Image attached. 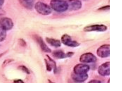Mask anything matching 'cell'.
<instances>
[{"instance_id": "19", "label": "cell", "mask_w": 122, "mask_h": 91, "mask_svg": "<svg viewBox=\"0 0 122 91\" xmlns=\"http://www.w3.org/2000/svg\"><path fill=\"white\" fill-rule=\"evenodd\" d=\"M18 68L27 74H30V70L25 65L19 66L18 67Z\"/></svg>"}, {"instance_id": "25", "label": "cell", "mask_w": 122, "mask_h": 91, "mask_svg": "<svg viewBox=\"0 0 122 91\" xmlns=\"http://www.w3.org/2000/svg\"><path fill=\"white\" fill-rule=\"evenodd\" d=\"M15 83H24V82L21 79H17L14 80L13 82Z\"/></svg>"}, {"instance_id": "24", "label": "cell", "mask_w": 122, "mask_h": 91, "mask_svg": "<svg viewBox=\"0 0 122 91\" xmlns=\"http://www.w3.org/2000/svg\"><path fill=\"white\" fill-rule=\"evenodd\" d=\"M13 61L12 59H7L5 60L3 64L2 65L3 66H4L6 65L7 63H10V62Z\"/></svg>"}, {"instance_id": "27", "label": "cell", "mask_w": 122, "mask_h": 91, "mask_svg": "<svg viewBox=\"0 0 122 91\" xmlns=\"http://www.w3.org/2000/svg\"><path fill=\"white\" fill-rule=\"evenodd\" d=\"M48 81L50 83H53V82H52L50 80H48Z\"/></svg>"}, {"instance_id": "3", "label": "cell", "mask_w": 122, "mask_h": 91, "mask_svg": "<svg viewBox=\"0 0 122 91\" xmlns=\"http://www.w3.org/2000/svg\"><path fill=\"white\" fill-rule=\"evenodd\" d=\"M62 43L64 45L70 47H75L79 46L80 44L77 41L72 40L71 37L67 34L63 35L61 37Z\"/></svg>"}, {"instance_id": "4", "label": "cell", "mask_w": 122, "mask_h": 91, "mask_svg": "<svg viewBox=\"0 0 122 91\" xmlns=\"http://www.w3.org/2000/svg\"><path fill=\"white\" fill-rule=\"evenodd\" d=\"M96 57L91 53H86L82 54L80 57L79 60L82 63H92L96 61Z\"/></svg>"}, {"instance_id": "12", "label": "cell", "mask_w": 122, "mask_h": 91, "mask_svg": "<svg viewBox=\"0 0 122 91\" xmlns=\"http://www.w3.org/2000/svg\"><path fill=\"white\" fill-rule=\"evenodd\" d=\"M71 77L75 82H82L86 80L88 78V75L87 73L82 74H76L73 73L71 75Z\"/></svg>"}, {"instance_id": "18", "label": "cell", "mask_w": 122, "mask_h": 91, "mask_svg": "<svg viewBox=\"0 0 122 91\" xmlns=\"http://www.w3.org/2000/svg\"><path fill=\"white\" fill-rule=\"evenodd\" d=\"M44 60L46 70L49 71H51L52 69V67L50 62L48 61L46 59H45Z\"/></svg>"}, {"instance_id": "9", "label": "cell", "mask_w": 122, "mask_h": 91, "mask_svg": "<svg viewBox=\"0 0 122 91\" xmlns=\"http://www.w3.org/2000/svg\"><path fill=\"white\" fill-rule=\"evenodd\" d=\"M98 73L101 75L105 76L110 75V62H106L101 65L98 69Z\"/></svg>"}, {"instance_id": "16", "label": "cell", "mask_w": 122, "mask_h": 91, "mask_svg": "<svg viewBox=\"0 0 122 91\" xmlns=\"http://www.w3.org/2000/svg\"><path fill=\"white\" fill-rule=\"evenodd\" d=\"M46 56L49 59V61L51 63V64L53 68V72L55 74L56 73L57 71V68L56 62L48 55L46 54Z\"/></svg>"}, {"instance_id": "14", "label": "cell", "mask_w": 122, "mask_h": 91, "mask_svg": "<svg viewBox=\"0 0 122 91\" xmlns=\"http://www.w3.org/2000/svg\"><path fill=\"white\" fill-rule=\"evenodd\" d=\"M52 55L53 57L57 59H63L67 57L66 54L61 50L54 51L52 52Z\"/></svg>"}, {"instance_id": "26", "label": "cell", "mask_w": 122, "mask_h": 91, "mask_svg": "<svg viewBox=\"0 0 122 91\" xmlns=\"http://www.w3.org/2000/svg\"><path fill=\"white\" fill-rule=\"evenodd\" d=\"M5 0H0V6L4 4Z\"/></svg>"}, {"instance_id": "11", "label": "cell", "mask_w": 122, "mask_h": 91, "mask_svg": "<svg viewBox=\"0 0 122 91\" xmlns=\"http://www.w3.org/2000/svg\"><path fill=\"white\" fill-rule=\"evenodd\" d=\"M34 37L42 51L48 53H50L51 52V49L47 46L41 37L35 35L34 36Z\"/></svg>"}, {"instance_id": "8", "label": "cell", "mask_w": 122, "mask_h": 91, "mask_svg": "<svg viewBox=\"0 0 122 91\" xmlns=\"http://www.w3.org/2000/svg\"><path fill=\"white\" fill-rule=\"evenodd\" d=\"M0 26L6 31L11 29L14 25L12 20L7 17L2 18L0 19Z\"/></svg>"}, {"instance_id": "5", "label": "cell", "mask_w": 122, "mask_h": 91, "mask_svg": "<svg viewBox=\"0 0 122 91\" xmlns=\"http://www.w3.org/2000/svg\"><path fill=\"white\" fill-rule=\"evenodd\" d=\"M97 53L99 57L105 58L109 56L110 55V45L104 44L101 46L97 49Z\"/></svg>"}, {"instance_id": "17", "label": "cell", "mask_w": 122, "mask_h": 91, "mask_svg": "<svg viewBox=\"0 0 122 91\" xmlns=\"http://www.w3.org/2000/svg\"><path fill=\"white\" fill-rule=\"evenodd\" d=\"M6 31L1 26L0 27V42L4 40L5 38Z\"/></svg>"}, {"instance_id": "23", "label": "cell", "mask_w": 122, "mask_h": 91, "mask_svg": "<svg viewBox=\"0 0 122 91\" xmlns=\"http://www.w3.org/2000/svg\"><path fill=\"white\" fill-rule=\"evenodd\" d=\"M20 44L22 46L24 47L26 45V43L25 42L23 39H21L20 40Z\"/></svg>"}, {"instance_id": "22", "label": "cell", "mask_w": 122, "mask_h": 91, "mask_svg": "<svg viewBox=\"0 0 122 91\" xmlns=\"http://www.w3.org/2000/svg\"><path fill=\"white\" fill-rule=\"evenodd\" d=\"M101 82L100 80H92L89 81L88 83H100Z\"/></svg>"}, {"instance_id": "15", "label": "cell", "mask_w": 122, "mask_h": 91, "mask_svg": "<svg viewBox=\"0 0 122 91\" xmlns=\"http://www.w3.org/2000/svg\"><path fill=\"white\" fill-rule=\"evenodd\" d=\"M21 3L23 5L29 9H32L34 5V1L33 0H21Z\"/></svg>"}, {"instance_id": "2", "label": "cell", "mask_w": 122, "mask_h": 91, "mask_svg": "<svg viewBox=\"0 0 122 91\" xmlns=\"http://www.w3.org/2000/svg\"><path fill=\"white\" fill-rule=\"evenodd\" d=\"M34 7L37 12L43 15H49L51 13L52 11L51 6L41 2L39 1L36 2L35 5Z\"/></svg>"}, {"instance_id": "6", "label": "cell", "mask_w": 122, "mask_h": 91, "mask_svg": "<svg viewBox=\"0 0 122 91\" xmlns=\"http://www.w3.org/2000/svg\"><path fill=\"white\" fill-rule=\"evenodd\" d=\"M90 69L89 66L84 64H79L76 65L73 68V72L76 74L87 73Z\"/></svg>"}, {"instance_id": "20", "label": "cell", "mask_w": 122, "mask_h": 91, "mask_svg": "<svg viewBox=\"0 0 122 91\" xmlns=\"http://www.w3.org/2000/svg\"><path fill=\"white\" fill-rule=\"evenodd\" d=\"M109 9V5H107L100 8L98 10H107Z\"/></svg>"}, {"instance_id": "1", "label": "cell", "mask_w": 122, "mask_h": 91, "mask_svg": "<svg viewBox=\"0 0 122 91\" xmlns=\"http://www.w3.org/2000/svg\"><path fill=\"white\" fill-rule=\"evenodd\" d=\"M50 5L51 8L58 12H64L68 8L66 1L62 0H51Z\"/></svg>"}, {"instance_id": "28", "label": "cell", "mask_w": 122, "mask_h": 91, "mask_svg": "<svg viewBox=\"0 0 122 91\" xmlns=\"http://www.w3.org/2000/svg\"></svg>"}, {"instance_id": "21", "label": "cell", "mask_w": 122, "mask_h": 91, "mask_svg": "<svg viewBox=\"0 0 122 91\" xmlns=\"http://www.w3.org/2000/svg\"><path fill=\"white\" fill-rule=\"evenodd\" d=\"M74 54V52H69L66 54L67 57H71Z\"/></svg>"}, {"instance_id": "13", "label": "cell", "mask_w": 122, "mask_h": 91, "mask_svg": "<svg viewBox=\"0 0 122 91\" xmlns=\"http://www.w3.org/2000/svg\"><path fill=\"white\" fill-rule=\"evenodd\" d=\"M46 42L56 48L60 47L61 45L60 41L58 39L46 37Z\"/></svg>"}, {"instance_id": "10", "label": "cell", "mask_w": 122, "mask_h": 91, "mask_svg": "<svg viewBox=\"0 0 122 91\" xmlns=\"http://www.w3.org/2000/svg\"><path fill=\"white\" fill-rule=\"evenodd\" d=\"M66 1L68 4V9L70 10H78L82 6L81 2L79 0H68Z\"/></svg>"}, {"instance_id": "7", "label": "cell", "mask_w": 122, "mask_h": 91, "mask_svg": "<svg viewBox=\"0 0 122 91\" xmlns=\"http://www.w3.org/2000/svg\"><path fill=\"white\" fill-rule=\"evenodd\" d=\"M107 29L105 25L103 24H96L91 25L85 27L83 29L84 31L86 32L93 31L103 32Z\"/></svg>"}]
</instances>
